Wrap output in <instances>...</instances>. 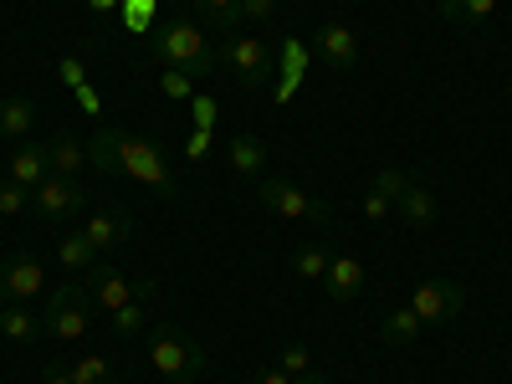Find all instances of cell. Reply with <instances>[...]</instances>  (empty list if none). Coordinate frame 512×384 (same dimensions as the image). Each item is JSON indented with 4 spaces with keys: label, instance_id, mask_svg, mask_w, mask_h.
I'll list each match as a JSON object with an SVG mask.
<instances>
[{
    "label": "cell",
    "instance_id": "6da1fadb",
    "mask_svg": "<svg viewBox=\"0 0 512 384\" xmlns=\"http://www.w3.org/2000/svg\"><path fill=\"white\" fill-rule=\"evenodd\" d=\"M88 164L98 169V175H123V180L149 185L159 200H180V185H175V175H169V159H164V149L154 139L98 128L93 144H88Z\"/></svg>",
    "mask_w": 512,
    "mask_h": 384
},
{
    "label": "cell",
    "instance_id": "7a4b0ae2",
    "mask_svg": "<svg viewBox=\"0 0 512 384\" xmlns=\"http://www.w3.org/2000/svg\"><path fill=\"white\" fill-rule=\"evenodd\" d=\"M149 57L159 67H175V72H190V77H210L221 62V52L210 47V36L200 21L190 16H159L149 26Z\"/></svg>",
    "mask_w": 512,
    "mask_h": 384
},
{
    "label": "cell",
    "instance_id": "3957f363",
    "mask_svg": "<svg viewBox=\"0 0 512 384\" xmlns=\"http://www.w3.org/2000/svg\"><path fill=\"white\" fill-rule=\"evenodd\" d=\"M205 349H200V338H190L185 328L175 323H159L149 333V369L164 379V384H185V379H200L205 374Z\"/></svg>",
    "mask_w": 512,
    "mask_h": 384
},
{
    "label": "cell",
    "instance_id": "277c9868",
    "mask_svg": "<svg viewBox=\"0 0 512 384\" xmlns=\"http://www.w3.org/2000/svg\"><path fill=\"white\" fill-rule=\"evenodd\" d=\"M256 200H262L272 216H282V221H308V226H328L333 221V205L308 195L303 185H292V180H256Z\"/></svg>",
    "mask_w": 512,
    "mask_h": 384
},
{
    "label": "cell",
    "instance_id": "5b68a950",
    "mask_svg": "<svg viewBox=\"0 0 512 384\" xmlns=\"http://www.w3.org/2000/svg\"><path fill=\"white\" fill-rule=\"evenodd\" d=\"M221 62H226V72H236V82L246 93H256V88H267L272 82V47L262 36H246V31H231L226 41H221Z\"/></svg>",
    "mask_w": 512,
    "mask_h": 384
},
{
    "label": "cell",
    "instance_id": "8992f818",
    "mask_svg": "<svg viewBox=\"0 0 512 384\" xmlns=\"http://www.w3.org/2000/svg\"><path fill=\"white\" fill-rule=\"evenodd\" d=\"M88 328H93V308L82 297V287H57L47 297V308H41V333H52L57 344H82Z\"/></svg>",
    "mask_w": 512,
    "mask_h": 384
},
{
    "label": "cell",
    "instance_id": "52a82bcc",
    "mask_svg": "<svg viewBox=\"0 0 512 384\" xmlns=\"http://www.w3.org/2000/svg\"><path fill=\"white\" fill-rule=\"evenodd\" d=\"M410 308H415V318H420L425 328H446V323L461 318L466 292H461V282H451V277H425V282H415V292H410Z\"/></svg>",
    "mask_w": 512,
    "mask_h": 384
},
{
    "label": "cell",
    "instance_id": "ba28073f",
    "mask_svg": "<svg viewBox=\"0 0 512 384\" xmlns=\"http://www.w3.org/2000/svg\"><path fill=\"white\" fill-rule=\"evenodd\" d=\"M88 292H93V303H98L103 313H118V308H128V303H149L154 282H149V277H123L118 267L93 262V267H88Z\"/></svg>",
    "mask_w": 512,
    "mask_h": 384
},
{
    "label": "cell",
    "instance_id": "9c48e42d",
    "mask_svg": "<svg viewBox=\"0 0 512 384\" xmlns=\"http://www.w3.org/2000/svg\"><path fill=\"white\" fill-rule=\"evenodd\" d=\"M82 205H88V190H82V180H67V175H47L31 190V210L41 221H72Z\"/></svg>",
    "mask_w": 512,
    "mask_h": 384
},
{
    "label": "cell",
    "instance_id": "30bf717a",
    "mask_svg": "<svg viewBox=\"0 0 512 384\" xmlns=\"http://www.w3.org/2000/svg\"><path fill=\"white\" fill-rule=\"evenodd\" d=\"M313 47H318V57H323L333 72H354V67H359V36H354L344 21H328V26H318Z\"/></svg>",
    "mask_w": 512,
    "mask_h": 384
},
{
    "label": "cell",
    "instance_id": "8fae6325",
    "mask_svg": "<svg viewBox=\"0 0 512 384\" xmlns=\"http://www.w3.org/2000/svg\"><path fill=\"white\" fill-rule=\"evenodd\" d=\"M41 277H47V267H41L31 251H16V256H6V272H0V287H6L11 303H26V297H36V292H41Z\"/></svg>",
    "mask_w": 512,
    "mask_h": 384
},
{
    "label": "cell",
    "instance_id": "7c38bea8",
    "mask_svg": "<svg viewBox=\"0 0 512 384\" xmlns=\"http://www.w3.org/2000/svg\"><path fill=\"white\" fill-rule=\"evenodd\" d=\"M364 262L359 256H333L328 262V272H323V292L333 297V303H354V297L364 292Z\"/></svg>",
    "mask_w": 512,
    "mask_h": 384
},
{
    "label": "cell",
    "instance_id": "4fadbf2b",
    "mask_svg": "<svg viewBox=\"0 0 512 384\" xmlns=\"http://www.w3.org/2000/svg\"><path fill=\"white\" fill-rule=\"evenodd\" d=\"M436 210H441V200H436V190L425 185V180H410V185L400 190V200H395V216H400L405 226H431Z\"/></svg>",
    "mask_w": 512,
    "mask_h": 384
},
{
    "label": "cell",
    "instance_id": "5bb4252c",
    "mask_svg": "<svg viewBox=\"0 0 512 384\" xmlns=\"http://www.w3.org/2000/svg\"><path fill=\"white\" fill-rule=\"evenodd\" d=\"M303 77H308V47H303V41H297V36H287L282 41V62H277V103H287L297 88H303Z\"/></svg>",
    "mask_w": 512,
    "mask_h": 384
},
{
    "label": "cell",
    "instance_id": "9a60e30c",
    "mask_svg": "<svg viewBox=\"0 0 512 384\" xmlns=\"http://www.w3.org/2000/svg\"><path fill=\"white\" fill-rule=\"evenodd\" d=\"M82 231L93 236V246H98V251H108V246H123L128 236H134V231H139V221L128 216V210H93V221L82 226Z\"/></svg>",
    "mask_w": 512,
    "mask_h": 384
},
{
    "label": "cell",
    "instance_id": "2e32d148",
    "mask_svg": "<svg viewBox=\"0 0 512 384\" xmlns=\"http://www.w3.org/2000/svg\"><path fill=\"white\" fill-rule=\"evenodd\" d=\"M47 175H52V154H47V144H21V149L11 154V175H6V180L36 190Z\"/></svg>",
    "mask_w": 512,
    "mask_h": 384
},
{
    "label": "cell",
    "instance_id": "e0dca14e",
    "mask_svg": "<svg viewBox=\"0 0 512 384\" xmlns=\"http://www.w3.org/2000/svg\"><path fill=\"white\" fill-rule=\"evenodd\" d=\"M420 318H415V308L405 303V308H390V313H384L379 318V338H384V344H390V349H410L415 344V338H420Z\"/></svg>",
    "mask_w": 512,
    "mask_h": 384
},
{
    "label": "cell",
    "instance_id": "ac0fdd59",
    "mask_svg": "<svg viewBox=\"0 0 512 384\" xmlns=\"http://www.w3.org/2000/svg\"><path fill=\"white\" fill-rule=\"evenodd\" d=\"M262 164H267V144L262 139H256V134H236L231 139V169H236V175L241 180H262Z\"/></svg>",
    "mask_w": 512,
    "mask_h": 384
},
{
    "label": "cell",
    "instance_id": "d6986e66",
    "mask_svg": "<svg viewBox=\"0 0 512 384\" xmlns=\"http://www.w3.org/2000/svg\"><path fill=\"white\" fill-rule=\"evenodd\" d=\"M47 154H52V175H67V180H77L82 169H88V144H77L72 134H57V139H47Z\"/></svg>",
    "mask_w": 512,
    "mask_h": 384
},
{
    "label": "cell",
    "instance_id": "ffe728a7",
    "mask_svg": "<svg viewBox=\"0 0 512 384\" xmlns=\"http://www.w3.org/2000/svg\"><path fill=\"white\" fill-rule=\"evenodd\" d=\"M57 262H62V272H88V267L98 262L93 236H88V231H67V236L57 241Z\"/></svg>",
    "mask_w": 512,
    "mask_h": 384
},
{
    "label": "cell",
    "instance_id": "44dd1931",
    "mask_svg": "<svg viewBox=\"0 0 512 384\" xmlns=\"http://www.w3.org/2000/svg\"><path fill=\"white\" fill-rule=\"evenodd\" d=\"M36 123L31 98H0V139H26Z\"/></svg>",
    "mask_w": 512,
    "mask_h": 384
},
{
    "label": "cell",
    "instance_id": "7402d4cb",
    "mask_svg": "<svg viewBox=\"0 0 512 384\" xmlns=\"http://www.w3.org/2000/svg\"><path fill=\"white\" fill-rule=\"evenodd\" d=\"M0 333H6L11 344H31V338L41 333V313H31L26 303H11L6 313H0Z\"/></svg>",
    "mask_w": 512,
    "mask_h": 384
},
{
    "label": "cell",
    "instance_id": "603a6c76",
    "mask_svg": "<svg viewBox=\"0 0 512 384\" xmlns=\"http://www.w3.org/2000/svg\"><path fill=\"white\" fill-rule=\"evenodd\" d=\"M441 16L446 21H461V26H482L492 11H497V0H436Z\"/></svg>",
    "mask_w": 512,
    "mask_h": 384
},
{
    "label": "cell",
    "instance_id": "cb8c5ba5",
    "mask_svg": "<svg viewBox=\"0 0 512 384\" xmlns=\"http://www.w3.org/2000/svg\"><path fill=\"white\" fill-rule=\"evenodd\" d=\"M200 6V21L210 31H236L241 26V0H195Z\"/></svg>",
    "mask_w": 512,
    "mask_h": 384
},
{
    "label": "cell",
    "instance_id": "d4e9b609",
    "mask_svg": "<svg viewBox=\"0 0 512 384\" xmlns=\"http://www.w3.org/2000/svg\"><path fill=\"white\" fill-rule=\"evenodd\" d=\"M328 262H333V256H328L323 246H313V241L292 251V272H297V277H308V282H323V272H328Z\"/></svg>",
    "mask_w": 512,
    "mask_h": 384
},
{
    "label": "cell",
    "instance_id": "484cf974",
    "mask_svg": "<svg viewBox=\"0 0 512 384\" xmlns=\"http://www.w3.org/2000/svg\"><path fill=\"white\" fill-rule=\"evenodd\" d=\"M67 369H72L77 384H113V369H108V359H98V354H82V359H72Z\"/></svg>",
    "mask_w": 512,
    "mask_h": 384
},
{
    "label": "cell",
    "instance_id": "4316f807",
    "mask_svg": "<svg viewBox=\"0 0 512 384\" xmlns=\"http://www.w3.org/2000/svg\"><path fill=\"white\" fill-rule=\"evenodd\" d=\"M123 21H128V31L149 36V26L159 21V0H123Z\"/></svg>",
    "mask_w": 512,
    "mask_h": 384
},
{
    "label": "cell",
    "instance_id": "83f0119b",
    "mask_svg": "<svg viewBox=\"0 0 512 384\" xmlns=\"http://www.w3.org/2000/svg\"><path fill=\"white\" fill-rule=\"evenodd\" d=\"M405 185H410V175H405V169H395V164H384V169H379V175H374V185H369V195H384V200H390V205H395Z\"/></svg>",
    "mask_w": 512,
    "mask_h": 384
},
{
    "label": "cell",
    "instance_id": "f1b7e54d",
    "mask_svg": "<svg viewBox=\"0 0 512 384\" xmlns=\"http://www.w3.org/2000/svg\"><path fill=\"white\" fill-rule=\"evenodd\" d=\"M108 318H113V333H118V338H139V333L149 328L144 303H128V308H118V313H108Z\"/></svg>",
    "mask_w": 512,
    "mask_h": 384
},
{
    "label": "cell",
    "instance_id": "f546056e",
    "mask_svg": "<svg viewBox=\"0 0 512 384\" xmlns=\"http://www.w3.org/2000/svg\"><path fill=\"white\" fill-rule=\"evenodd\" d=\"M277 369H287L292 379H303V374H313V354L303 344H282L277 349Z\"/></svg>",
    "mask_w": 512,
    "mask_h": 384
},
{
    "label": "cell",
    "instance_id": "4dcf8cb0",
    "mask_svg": "<svg viewBox=\"0 0 512 384\" xmlns=\"http://www.w3.org/2000/svg\"><path fill=\"white\" fill-rule=\"evenodd\" d=\"M21 210H31V190L16 180H0V216H21Z\"/></svg>",
    "mask_w": 512,
    "mask_h": 384
},
{
    "label": "cell",
    "instance_id": "1f68e13d",
    "mask_svg": "<svg viewBox=\"0 0 512 384\" xmlns=\"http://www.w3.org/2000/svg\"><path fill=\"white\" fill-rule=\"evenodd\" d=\"M159 88H164V98H195V77L190 72H175V67H164V77H159Z\"/></svg>",
    "mask_w": 512,
    "mask_h": 384
},
{
    "label": "cell",
    "instance_id": "d6a6232c",
    "mask_svg": "<svg viewBox=\"0 0 512 384\" xmlns=\"http://www.w3.org/2000/svg\"><path fill=\"white\" fill-rule=\"evenodd\" d=\"M272 11H277V0H241V21H272Z\"/></svg>",
    "mask_w": 512,
    "mask_h": 384
},
{
    "label": "cell",
    "instance_id": "836d02e7",
    "mask_svg": "<svg viewBox=\"0 0 512 384\" xmlns=\"http://www.w3.org/2000/svg\"><path fill=\"white\" fill-rule=\"evenodd\" d=\"M190 108H195V128L210 134V128H216V103H210V98H190Z\"/></svg>",
    "mask_w": 512,
    "mask_h": 384
},
{
    "label": "cell",
    "instance_id": "e575fe53",
    "mask_svg": "<svg viewBox=\"0 0 512 384\" xmlns=\"http://www.w3.org/2000/svg\"><path fill=\"white\" fill-rule=\"evenodd\" d=\"M246 384H292V374H287V369H277V364H267V369H256Z\"/></svg>",
    "mask_w": 512,
    "mask_h": 384
},
{
    "label": "cell",
    "instance_id": "d590c367",
    "mask_svg": "<svg viewBox=\"0 0 512 384\" xmlns=\"http://www.w3.org/2000/svg\"><path fill=\"white\" fill-rule=\"evenodd\" d=\"M390 210H395V205L384 200V195H364V216H369V221H384Z\"/></svg>",
    "mask_w": 512,
    "mask_h": 384
},
{
    "label": "cell",
    "instance_id": "8d00e7d4",
    "mask_svg": "<svg viewBox=\"0 0 512 384\" xmlns=\"http://www.w3.org/2000/svg\"><path fill=\"white\" fill-rule=\"evenodd\" d=\"M62 82L67 88H82V57H62Z\"/></svg>",
    "mask_w": 512,
    "mask_h": 384
},
{
    "label": "cell",
    "instance_id": "74e56055",
    "mask_svg": "<svg viewBox=\"0 0 512 384\" xmlns=\"http://www.w3.org/2000/svg\"><path fill=\"white\" fill-rule=\"evenodd\" d=\"M41 384H77V379H72V369H57V364H52L47 374H41Z\"/></svg>",
    "mask_w": 512,
    "mask_h": 384
},
{
    "label": "cell",
    "instance_id": "f35d334b",
    "mask_svg": "<svg viewBox=\"0 0 512 384\" xmlns=\"http://www.w3.org/2000/svg\"><path fill=\"white\" fill-rule=\"evenodd\" d=\"M205 144H210V134H200V128H195V134H190V159H200Z\"/></svg>",
    "mask_w": 512,
    "mask_h": 384
},
{
    "label": "cell",
    "instance_id": "ab89813d",
    "mask_svg": "<svg viewBox=\"0 0 512 384\" xmlns=\"http://www.w3.org/2000/svg\"><path fill=\"white\" fill-rule=\"evenodd\" d=\"M77 98H82V108H88V113H98V108H103V103H98V93H93V88H77Z\"/></svg>",
    "mask_w": 512,
    "mask_h": 384
},
{
    "label": "cell",
    "instance_id": "60d3db41",
    "mask_svg": "<svg viewBox=\"0 0 512 384\" xmlns=\"http://www.w3.org/2000/svg\"><path fill=\"white\" fill-rule=\"evenodd\" d=\"M292 384H328V374H303V379H292Z\"/></svg>",
    "mask_w": 512,
    "mask_h": 384
},
{
    "label": "cell",
    "instance_id": "b9f144b4",
    "mask_svg": "<svg viewBox=\"0 0 512 384\" xmlns=\"http://www.w3.org/2000/svg\"><path fill=\"white\" fill-rule=\"evenodd\" d=\"M88 6H93V11H108V6H113V0H88Z\"/></svg>",
    "mask_w": 512,
    "mask_h": 384
},
{
    "label": "cell",
    "instance_id": "7bdbcfd3",
    "mask_svg": "<svg viewBox=\"0 0 512 384\" xmlns=\"http://www.w3.org/2000/svg\"><path fill=\"white\" fill-rule=\"evenodd\" d=\"M11 308V297H6V287H0V313H6Z\"/></svg>",
    "mask_w": 512,
    "mask_h": 384
},
{
    "label": "cell",
    "instance_id": "ee69618b",
    "mask_svg": "<svg viewBox=\"0 0 512 384\" xmlns=\"http://www.w3.org/2000/svg\"><path fill=\"white\" fill-rule=\"evenodd\" d=\"M0 272H6V256H0Z\"/></svg>",
    "mask_w": 512,
    "mask_h": 384
},
{
    "label": "cell",
    "instance_id": "f6af8a7d",
    "mask_svg": "<svg viewBox=\"0 0 512 384\" xmlns=\"http://www.w3.org/2000/svg\"><path fill=\"white\" fill-rule=\"evenodd\" d=\"M185 384H195V379H185Z\"/></svg>",
    "mask_w": 512,
    "mask_h": 384
}]
</instances>
